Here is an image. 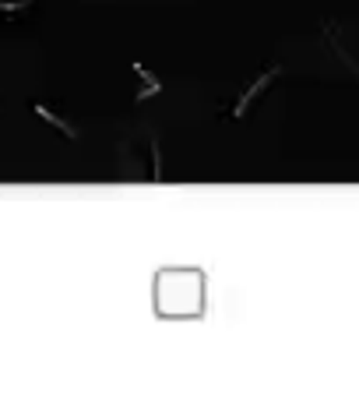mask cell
Listing matches in <instances>:
<instances>
[{"instance_id":"6da1fadb","label":"cell","mask_w":359,"mask_h":402,"mask_svg":"<svg viewBox=\"0 0 359 402\" xmlns=\"http://www.w3.org/2000/svg\"><path fill=\"white\" fill-rule=\"evenodd\" d=\"M278 74H282V67H278V64H271L264 74H257V78H254V85H250V89H247V92L236 99V106L229 110V117H233V120L247 117V110H250V106H254V103H257V99H261V96H264V92H268V89L278 82Z\"/></svg>"},{"instance_id":"7a4b0ae2","label":"cell","mask_w":359,"mask_h":402,"mask_svg":"<svg viewBox=\"0 0 359 402\" xmlns=\"http://www.w3.org/2000/svg\"><path fill=\"white\" fill-rule=\"evenodd\" d=\"M131 67H134V74L141 78V92L134 96L138 103H141V99H152V96H159V92H162V82H159V78H155V74H152V71H148L141 60H134Z\"/></svg>"},{"instance_id":"3957f363","label":"cell","mask_w":359,"mask_h":402,"mask_svg":"<svg viewBox=\"0 0 359 402\" xmlns=\"http://www.w3.org/2000/svg\"><path fill=\"white\" fill-rule=\"evenodd\" d=\"M32 113H36L39 120H46L50 127H57L60 134H67V138H78V127H71L67 120H60V117H57V113H53L50 106H43V103H36V106H32Z\"/></svg>"},{"instance_id":"277c9868","label":"cell","mask_w":359,"mask_h":402,"mask_svg":"<svg viewBox=\"0 0 359 402\" xmlns=\"http://www.w3.org/2000/svg\"><path fill=\"white\" fill-rule=\"evenodd\" d=\"M324 32H327V46H331V50L338 53V60H341V64H345V67H348V71H352V74L359 78V64H355V60L348 57V50H345V46L338 43V36H334V25H324Z\"/></svg>"},{"instance_id":"5b68a950","label":"cell","mask_w":359,"mask_h":402,"mask_svg":"<svg viewBox=\"0 0 359 402\" xmlns=\"http://www.w3.org/2000/svg\"><path fill=\"white\" fill-rule=\"evenodd\" d=\"M36 8V0H18V4H4V0H0V18H22V15H29Z\"/></svg>"}]
</instances>
